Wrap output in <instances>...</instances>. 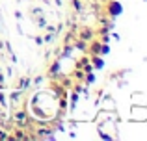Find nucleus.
<instances>
[{
    "label": "nucleus",
    "mask_w": 147,
    "mask_h": 141,
    "mask_svg": "<svg viewBox=\"0 0 147 141\" xmlns=\"http://www.w3.org/2000/svg\"><path fill=\"white\" fill-rule=\"evenodd\" d=\"M106 13H108V17H110V19L119 17V15L123 13V6H121V2H117V0H110V2L106 4Z\"/></svg>",
    "instance_id": "f257e3e1"
},
{
    "label": "nucleus",
    "mask_w": 147,
    "mask_h": 141,
    "mask_svg": "<svg viewBox=\"0 0 147 141\" xmlns=\"http://www.w3.org/2000/svg\"><path fill=\"white\" fill-rule=\"evenodd\" d=\"M130 119L132 121H147V108L144 106V108H140L138 104L132 106V112H130Z\"/></svg>",
    "instance_id": "f03ea898"
},
{
    "label": "nucleus",
    "mask_w": 147,
    "mask_h": 141,
    "mask_svg": "<svg viewBox=\"0 0 147 141\" xmlns=\"http://www.w3.org/2000/svg\"><path fill=\"white\" fill-rule=\"evenodd\" d=\"M88 43H90V45H88V48H86L88 54H90V56H100V41L93 37V39L88 41Z\"/></svg>",
    "instance_id": "7ed1b4c3"
},
{
    "label": "nucleus",
    "mask_w": 147,
    "mask_h": 141,
    "mask_svg": "<svg viewBox=\"0 0 147 141\" xmlns=\"http://www.w3.org/2000/svg\"><path fill=\"white\" fill-rule=\"evenodd\" d=\"M78 37L82 41H91L95 37V32H93V28H90V26H84V28H80V32H78Z\"/></svg>",
    "instance_id": "20e7f679"
},
{
    "label": "nucleus",
    "mask_w": 147,
    "mask_h": 141,
    "mask_svg": "<svg viewBox=\"0 0 147 141\" xmlns=\"http://www.w3.org/2000/svg\"><path fill=\"white\" fill-rule=\"evenodd\" d=\"M91 63H93V69H102L104 67V59H102V56H91Z\"/></svg>",
    "instance_id": "39448f33"
},
{
    "label": "nucleus",
    "mask_w": 147,
    "mask_h": 141,
    "mask_svg": "<svg viewBox=\"0 0 147 141\" xmlns=\"http://www.w3.org/2000/svg\"><path fill=\"white\" fill-rule=\"evenodd\" d=\"M13 138V139H30L28 138V134H24V132L22 130H15V134L13 136H9V139Z\"/></svg>",
    "instance_id": "423d86ee"
},
{
    "label": "nucleus",
    "mask_w": 147,
    "mask_h": 141,
    "mask_svg": "<svg viewBox=\"0 0 147 141\" xmlns=\"http://www.w3.org/2000/svg\"><path fill=\"white\" fill-rule=\"evenodd\" d=\"M108 52H110V47H108V43H100V56H106Z\"/></svg>",
    "instance_id": "0eeeda50"
},
{
    "label": "nucleus",
    "mask_w": 147,
    "mask_h": 141,
    "mask_svg": "<svg viewBox=\"0 0 147 141\" xmlns=\"http://www.w3.org/2000/svg\"><path fill=\"white\" fill-rule=\"evenodd\" d=\"M86 82H88V84H93V82H95V74H93V72H91V71H88V76H86Z\"/></svg>",
    "instance_id": "6e6552de"
},
{
    "label": "nucleus",
    "mask_w": 147,
    "mask_h": 141,
    "mask_svg": "<svg viewBox=\"0 0 147 141\" xmlns=\"http://www.w3.org/2000/svg\"><path fill=\"white\" fill-rule=\"evenodd\" d=\"M71 2H73V6H75V9H76V11L82 9V4H80V0H71Z\"/></svg>",
    "instance_id": "1a4fd4ad"
},
{
    "label": "nucleus",
    "mask_w": 147,
    "mask_h": 141,
    "mask_svg": "<svg viewBox=\"0 0 147 141\" xmlns=\"http://www.w3.org/2000/svg\"><path fill=\"white\" fill-rule=\"evenodd\" d=\"M28 86H30V80L28 78H26V80H21V87H22V89H26Z\"/></svg>",
    "instance_id": "9d476101"
},
{
    "label": "nucleus",
    "mask_w": 147,
    "mask_h": 141,
    "mask_svg": "<svg viewBox=\"0 0 147 141\" xmlns=\"http://www.w3.org/2000/svg\"><path fill=\"white\" fill-rule=\"evenodd\" d=\"M24 119H26V113L24 112H19L17 113V121H24Z\"/></svg>",
    "instance_id": "9b49d317"
},
{
    "label": "nucleus",
    "mask_w": 147,
    "mask_h": 141,
    "mask_svg": "<svg viewBox=\"0 0 147 141\" xmlns=\"http://www.w3.org/2000/svg\"><path fill=\"white\" fill-rule=\"evenodd\" d=\"M58 69H60V67H58V63H54V65L50 67V74H56V72H58Z\"/></svg>",
    "instance_id": "f8f14e48"
},
{
    "label": "nucleus",
    "mask_w": 147,
    "mask_h": 141,
    "mask_svg": "<svg viewBox=\"0 0 147 141\" xmlns=\"http://www.w3.org/2000/svg\"><path fill=\"white\" fill-rule=\"evenodd\" d=\"M99 138H102V139H112L108 134H104V132H99Z\"/></svg>",
    "instance_id": "ddd939ff"
},
{
    "label": "nucleus",
    "mask_w": 147,
    "mask_h": 141,
    "mask_svg": "<svg viewBox=\"0 0 147 141\" xmlns=\"http://www.w3.org/2000/svg\"><path fill=\"white\" fill-rule=\"evenodd\" d=\"M75 78H78V80H82V78H84V74H82V71H76V74H75Z\"/></svg>",
    "instance_id": "4468645a"
},
{
    "label": "nucleus",
    "mask_w": 147,
    "mask_h": 141,
    "mask_svg": "<svg viewBox=\"0 0 147 141\" xmlns=\"http://www.w3.org/2000/svg\"><path fill=\"white\" fill-rule=\"evenodd\" d=\"M52 39H54V35H52V33H49V35L45 37V41H52Z\"/></svg>",
    "instance_id": "2eb2a0df"
},
{
    "label": "nucleus",
    "mask_w": 147,
    "mask_h": 141,
    "mask_svg": "<svg viewBox=\"0 0 147 141\" xmlns=\"http://www.w3.org/2000/svg\"><path fill=\"white\" fill-rule=\"evenodd\" d=\"M4 82V74H0V84H2Z\"/></svg>",
    "instance_id": "dca6fc26"
},
{
    "label": "nucleus",
    "mask_w": 147,
    "mask_h": 141,
    "mask_svg": "<svg viewBox=\"0 0 147 141\" xmlns=\"http://www.w3.org/2000/svg\"><path fill=\"white\" fill-rule=\"evenodd\" d=\"M91 2H95V0H91Z\"/></svg>",
    "instance_id": "f3484780"
}]
</instances>
